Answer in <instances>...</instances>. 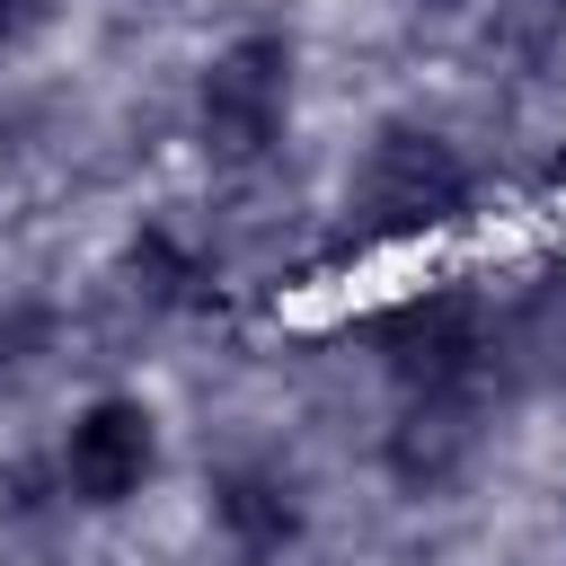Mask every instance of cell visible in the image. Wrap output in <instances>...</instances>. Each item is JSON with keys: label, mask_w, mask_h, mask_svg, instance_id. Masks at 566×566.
Instances as JSON below:
<instances>
[{"label": "cell", "mask_w": 566, "mask_h": 566, "mask_svg": "<svg viewBox=\"0 0 566 566\" xmlns=\"http://www.w3.org/2000/svg\"><path fill=\"white\" fill-rule=\"evenodd\" d=\"M486 345H495V310L478 292H416L398 310L371 318V354L389 363V380L407 398L424 389H478L486 380Z\"/></svg>", "instance_id": "cell-3"}, {"label": "cell", "mask_w": 566, "mask_h": 566, "mask_svg": "<svg viewBox=\"0 0 566 566\" xmlns=\"http://www.w3.org/2000/svg\"><path fill=\"white\" fill-rule=\"evenodd\" d=\"M469 451H478V389H424L389 424V478L416 486V495L424 486H451L469 469Z\"/></svg>", "instance_id": "cell-5"}, {"label": "cell", "mask_w": 566, "mask_h": 566, "mask_svg": "<svg viewBox=\"0 0 566 566\" xmlns=\"http://www.w3.org/2000/svg\"><path fill=\"white\" fill-rule=\"evenodd\" d=\"M159 469V424L142 398H88L62 433V486L80 504H133Z\"/></svg>", "instance_id": "cell-4"}, {"label": "cell", "mask_w": 566, "mask_h": 566, "mask_svg": "<svg viewBox=\"0 0 566 566\" xmlns=\"http://www.w3.org/2000/svg\"><path fill=\"white\" fill-rule=\"evenodd\" d=\"M53 18V0H0V44H18V35H35Z\"/></svg>", "instance_id": "cell-9"}, {"label": "cell", "mask_w": 566, "mask_h": 566, "mask_svg": "<svg viewBox=\"0 0 566 566\" xmlns=\"http://www.w3.org/2000/svg\"><path fill=\"white\" fill-rule=\"evenodd\" d=\"M469 203V159L433 133V124H380L354 159V195L345 212L371 239H424Z\"/></svg>", "instance_id": "cell-1"}, {"label": "cell", "mask_w": 566, "mask_h": 566, "mask_svg": "<svg viewBox=\"0 0 566 566\" xmlns=\"http://www.w3.org/2000/svg\"><path fill=\"white\" fill-rule=\"evenodd\" d=\"M424 9H469V0H424Z\"/></svg>", "instance_id": "cell-10"}, {"label": "cell", "mask_w": 566, "mask_h": 566, "mask_svg": "<svg viewBox=\"0 0 566 566\" xmlns=\"http://www.w3.org/2000/svg\"><path fill=\"white\" fill-rule=\"evenodd\" d=\"M486 371L504 389H531V380H566V265L531 274L513 292V310H495V345H486Z\"/></svg>", "instance_id": "cell-6"}, {"label": "cell", "mask_w": 566, "mask_h": 566, "mask_svg": "<svg viewBox=\"0 0 566 566\" xmlns=\"http://www.w3.org/2000/svg\"><path fill=\"white\" fill-rule=\"evenodd\" d=\"M212 522H221V539H230L248 566H265V557H283V548L301 539V495H292L283 469L239 460V469L212 478Z\"/></svg>", "instance_id": "cell-7"}, {"label": "cell", "mask_w": 566, "mask_h": 566, "mask_svg": "<svg viewBox=\"0 0 566 566\" xmlns=\"http://www.w3.org/2000/svg\"><path fill=\"white\" fill-rule=\"evenodd\" d=\"M283 115H292V44L274 27L221 44L195 80V142L212 168H256L274 142H283Z\"/></svg>", "instance_id": "cell-2"}, {"label": "cell", "mask_w": 566, "mask_h": 566, "mask_svg": "<svg viewBox=\"0 0 566 566\" xmlns=\"http://www.w3.org/2000/svg\"><path fill=\"white\" fill-rule=\"evenodd\" d=\"M124 283H133V301H142V310H186V301H195V283H203V265H195L168 230H142V239L124 248Z\"/></svg>", "instance_id": "cell-8"}]
</instances>
